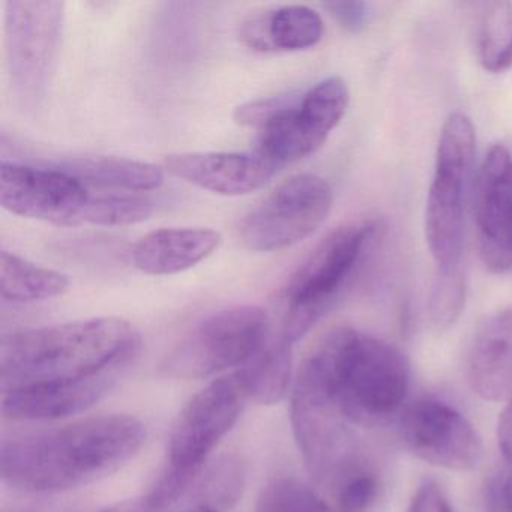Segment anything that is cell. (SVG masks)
<instances>
[{"mask_svg":"<svg viewBox=\"0 0 512 512\" xmlns=\"http://www.w3.org/2000/svg\"><path fill=\"white\" fill-rule=\"evenodd\" d=\"M320 512H331V511H329V509L326 508V509H323V511H320Z\"/></svg>","mask_w":512,"mask_h":512,"instance_id":"35","label":"cell"},{"mask_svg":"<svg viewBox=\"0 0 512 512\" xmlns=\"http://www.w3.org/2000/svg\"><path fill=\"white\" fill-rule=\"evenodd\" d=\"M332 203L334 194L325 179L311 173L292 176L245 215L239 235L253 251L286 250L322 226Z\"/></svg>","mask_w":512,"mask_h":512,"instance_id":"11","label":"cell"},{"mask_svg":"<svg viewBox=\"0 0 512 512\" xmlns=\"http://www.w3.org/2000/svg\"><path fill=\"white\" fill-rule=\"evenodd\" d=\"M92 197L88 185L49 164L2 163L0 203L11 214L55 226H82Z\"/></svg>","mask_w":512,"mask_h":512,"instance_id":"12","label":"cell"},{"mask_svg":"<svg viewBox=\"0 0 512 512\" xmlns=\"http://www.w3.org/2000/svg\"><path fill=\"white\" fill-rule=\"evenodd\" d=\"M349 106V88L332 76L308 89L302 98L274 97L238 107L235 121L259 131V154L275 166L292 164L322 148Z\"/></svg>","mask_w":512,"mask_h":512,"instance_id":"5","label":"cell"},{"mask_svg":"<svg viewBox=\"0 0 512 512\" xmlns=\"http://www.w3.org/2000/svg\"><path fill=\"white\" fill-rule=\"evenodd\" d=\"M152 214V203L133 194H94L86 224L118 227L145 221Z\"/></svg>","mask_w":512,"mask_h":512,"instance_id":"26","label":"cell"},{"mask_svg":"<svg viewBox=\"0 0 512 512\" xmlns=\"http://www.w3.org/2000/svg\"><path fill=\"white\" fill-rule=\"evenodd\" d=\"M479 257L488 271L512 269V157L496 145L485 155L475 191Z\"/></svg>","mask_w":512,"mask_h":512,"instance_id":"14","label":"cell"},{"mask_svg":"<svg viewBox=\"0 0 512 512\" xmlns=\"http://www.w3.org/2000/svg\"><path fill=\"white\" fill-rule=\"evenodd\" d=\"M379 479L371 470L362 469L334 491L341 512H367L379 496Z\"/></svg>","mask_w":512,"mask_h":512,"instance_id":"28","label":"cell"},{"mask_svg":"<svg viewBox=\"0 0 512 512\" xmlns=\"http://www.w3.org/2000/svg\"><path fill=\"white\" fill-rule=\"evenodd\" d=\"M49 166L68 173L88 187L151 191L163 185L164 173L155 164L118 157H73Z\"/></svg>","mask_w":512,"mask_h":512,"instance_id":"20","label":"cell"},{"mask_svg":"<svg viewBox=\"0 0 512 512\" xmlns=\"http://www.w3.org/2000/svg\"><path fill=\"white\" fill-rule=\"evenodd\" d=\"M269 340L268 314L256 305H236L203 319L164 361L175 379H206L242 367Z\"/></svg>","mask_w":512,"mask_h":512,"instance_id":"9","label":"cell"},{"mask_svg":"<svg viewBox=\"0 0 512 512\" xmlns=\"http://www.w3.org/2000/svg\"><path fill=\"white\" fill-rule=\"evenodd\" d=\"M409 512H454V509L437 482L425 481L416 490Z\"/></svg>","mask_w":512,"mask_h":512,"instance_id":"31","label":"cell"},{"mask_svg":"<svg viewBox=\"0 0 512 512\" xmlns=\"http://www.w3.org/2000/svg\"><path fill=\"white\" fill-rule=\"evenodd\" d=\"M476 137L463 113H452L440 133L425 209V238L437 269L460 266L464 194L475 160Z\"/></svg>","mask_w":512,"mask_h":512,"instance_id":"8","label":"cell"},{"mask_svg":"<svg viewBox=\"0 0 512 512\" xmlns=\"http://www.w3.org/2000/svg\"><path fill=\"white\" fill-rule=\"evenodd\" d=\"M70 289V280L62 272L43 268L10 251H0V295L14 304L47 301Z\"/></svg>","mask_w":512,"mask_h":512,"instance_id":"22","label":"cell"},{"mask_svg":"<svg viewBox=\"0 0 512 512\" xmlns=\"http://www.w3.org/2000/svg\"><path fill=\"white\" fill-rule=\"evenodd\" d=\"M473 392L488 401H512V305L491 314L473 335L467 358Z\"/></svg>","mask_w":512,"mask_h":512,"instance_id":"17","label":"cell"},{"mask_svg":"<svg viewBox=\"0 0 512 512\" xmlns=\"http://www.w3.org/2000/svg\"><path fill=\"white\" fill-rule=\"evenodd\" d=\"M184 512H217L214 509L206 508V506L194 505L193 508L187 509Z\"/></svg>","mask_w":512,"mask_h":512,"instance_id":"34","label":"cell"},{"mask_svg":"<svg viewBox=\"0 0 512 512\" xmlns=\"http://www.w3.org/2000/svg\"><path fill=\"white\" fill-rule=\"evenodd\" d=\"M323 32V20L316 11L305 5H286L248 17L241 37L247 46L260 52H299L317 46Z\"/></svg>","mask_w":512,"mask_h":512,"instance_id":"19","label":"cell"},{"mask_svg":"<svg viewBox=\"0 0 512 512\" xmlns=\"http://www.w3.org/2000/svg\"><path fill=\"white\" fill-rule=\"evenodd\" d=\"M221 235L202 227H172L146 233L134 244L131 260L149 275H173L194 268L218 250Z\"/></svg>","mask_w":512,"mask_h":512,"instance_id":"18","label":"cell"},{"mask_svg":"<svg viewBox=\"0 0 512 512\" xmlns=\"http://www.w3.org/2000/svg\"><path fill=\"white\" fill-rule=\"evenodd\" d=\"M479 62L485 71L502 73L512 68V2L487 8L478 38Z\"/></svg>","mask_w":512,"mask_h":512,"instance_id":"24","label":"cell"},{"mask_svg":"<svg viewBox=\"0 0 512 512\" xmlns=\"http://www.w3.org/2000/svg\"><path fill=\"white\" fill-rule=\"evenodd\" d=\"M247 400L235 373L209 383L182 407L170 430L166 469L145 497L154 511L172 505L193 484L209 455L238 422Z\"/></svg>","mask_w":512,"mask_h":512,"instance_id":"4","label":"cell"},{"mask_svg":"<svg viewBox=\"0 0 512 512\" xmlns=\"http://www.w3.org/2000/svg\"><path fill=\"white\" fill-rule=\"evenodd\" d=\"M164 167L202 190L221 196H245L268 184L278 166L260 154L191 152L170 155Z\"/></svg>","mask_w":512,"mask_h":512,"instance_id":"15","label":"cell"},{"mask_svg":"<svg viewBox=\"0 0 512 512\" xmlns=\"http://www.w3.org/2000/svg\"><path fill=\"white\" fill-rule=\"evenodd\" d=\"M482 512H512V467L488 476L482 490Z\"/></svg>","mask_w":512,"mask_h":512,"instance_id":"29","label":"cell"},{"mask_svg":"<svg viewBox=\"0 0 512 512\" xmlns=\"http://www.w3.org/2000/svg\"><path fill=\"white\" fill-rule=\"evenodd\" d=\"M245 479L247 464L241 457L230 454L218 458L197 485L196 505L227 511L242 496Z\"/></svg>","mask_w":512,"mask_h":512,"instance_id":"23","label":"cell"},{"mask_svg":"<svg viewBox=\"0 0 512 512\" xmlns=\"http://www.w3.org/2000/svg\"><path fill=\"white\" fill-rule=\"evenodd\" d=\"M497 442L506 464L512 467V401L508 403L497 422Z\"/></svg>","mask_w":512,"mask_h":512,"instance_id":"32","label":"cell"},{"mask_svg":"<svg viewBox=\"0 0 512 512\" xmlns=\"http://www.w3.org/2000/svg\"><path fill=\"white\" fill-rule=\"evenodd\" d=\"M98 512H157L146 503L145 497L140 500H128V502L118 503Z\"/></svg>","mask_w":512,"mask_h":512,"instance_id":"33","label":"cell"},{"mask_svg":"<svg viewBox=\"0 0 512 512\" xmlns=\"http://www.w3.org/2000/svg\"><path fill=\"white\" fill-rule=\"evenodd\" d=\"M466 283L460 266L437 269L428 301V316L434 328H451L463 313Z\"/></svg>","mask_w":512,"mask_h":512,"instance_id":"25","label":"cell"},{"mask_svg":"<svg viewBox=\"0 0 512 512\" xmlns=\"http://www.w3.org/2000/svg\"><path fill=\"white\" fill-rule=\"evenodd\" d=\"M377 233V221L346 224L329 233L299 266L286 287L283 337L301 340L340 298Z\"/></svg>","mask_w":512,"mask_h":512,"instance_id":"6","label":"cell"},{"mask_svg":"<svg viewBox=\"0 0 512 512\" xmlns=\"http://www.w3.org/2000/svg\"><path fill=\"white\" fill-rule=\"evenodd\" d=\"M328 508L307 485L293 478L269 482L259 496L257 512H320Z\"/></svg>","mask_w":512,"mask_h":512,"instance_id":"27","label":"cell"},{"mask_svg":"<svg viewBox=\"0 0 512 512\" xmlns=\"http://www.w3.org/2000/svg\"><path fill=\"white\" fill-rule=\"evenodd\" d=\"M292 346L283 335L277 340L269 338L239 367L236 376L248 400L275 404L286 397L292 379Z\"/></svg>","mask_w":512,"mask_h":512,"instance_id":"21","label":"cell"},{"mask_svg":"<svg viewBox=\"0 0 512 512\" xmlns=\"http://www.w3.org/2000/svg\"><path fill=\"white\" fill-rule=\"evenodd\" d=\"M124 370L116 368L86 379L2 392V412L13 421H50L85 412L115 386Z\"/></svg>","mask_w":512,"mask_h":512,"instance_id":"16","label":"cell"},{"mask_svg":"<svg viewBox=\"0 0 512 512\" xmlns=\"http://www.w3.org/2000/svg\"><path fill=\"white\" fill-rule=\"evenodd\" d=\"M146 439L130 415H103L7 440L0 451L5 484L31 493H56L100 481L133 460Z\"/></svg>","mask_w":512,"mask_h":512,"instance_id":"1","label":"cell"},{"mask_svg":"<svg viewBox=\"0 0 512 512\" xmlns=\"http://www.w3.org/2000/svg\"><path fill=\"white\" fill-rule=\"evenodd\" d=\"M325 8L349 32L362 31L370 19V5L365 2H329Z\"/></svg>","mask_w":512,"mask_h":512,"instance_id":"30","label":"cell"},{"mask_svg":"<svg viewBox=\"0 0 512 512\" xmlns=\"http://www.w3.org/2000/svg\"><path fill=\"white\" fill-rule=\"evenodd\" d=\"M64 16L62 2L10 0L5 4L11 85L25 106H37L46 95L58 55Z\"/></svg>","mask_w":512,"mask_h":512,"instance_id":"10","label":"cell"},{"mask_svg":"<svg viewBox=\"0 0 512 512\" xmlns=\"http://www.w3.org/2000/svg\"><path fill=\"white\" fill-rule=\"evenodd\" d=\"M140 338L127 320L97 317L8 335L0 344L2 392L127 368Z\"/></svg>","mask_w":512,"mask_h":512,"instance_id":"2","label":"cell"},{"mask_svg":"<svg viewBox=\"0 0 512 512\" xmlns=\"http://www.w3.org/2000/svg\"><path fill=\"white\" fill-rule=\"evenodd\" d=\"M290 419L305 466L317 484L334 493L347 478L365 469L352 424L319 374L305 362L293 386Z\"/></svg>","mask_w":512,"mask_h":512,"instance_id":"7","label":"cell"},{"mask_svg":"<svg viewBox=\"0 0 512 512\" xmlns=\"http://www.w3.org/2000/svg\"><path fill=\"white\" fill-rule=\"evenodd\" d=\"M400 436L415 457L442 469L467 472L482 460L481 437L469 419L439 398H422L407 407Z\"/></svg>","mask_w":512,"mask_h":512,"instance_id":"13","label":"cell"},{"mask_svg":"<svg viewBox=\"0 0 512 512\" xmlns=\"http://www.w3.org/2000/svg\"><path fill=\"white\" fill-rule=\"evenodd\" d=\"M304 362L319 374L352 425L386 424L406 401L410 368L403 353L356 329L329 332Z\"/></svg>","mask_w":512,"mask_h":512,"instance_id":"3","label":"cell"}]
</instances>
